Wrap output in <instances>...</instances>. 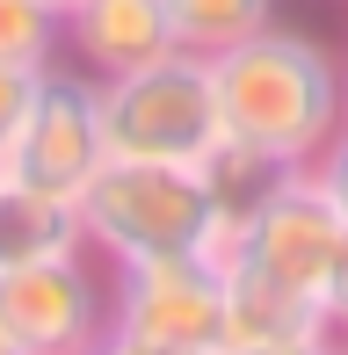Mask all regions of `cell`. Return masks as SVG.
Wrapping results in <instances>:
<instances>
[{
	"mask_svg": "<svg viewBox=\"0 0 348 355\" xmlns=\"http://www.w3.org/2000/svg\"><path fill=\"white\" fill-rule=\"evenodd\" d=\"M218 131L268 167H312L320 145L341 131V58L297 29H254L232 51H211Z\"/></svg>",
	"mask_w": 348,
	"mask_h": 355,
	"instance_id": "1",
	"label": "cell"
},
{
	"mask_svg": "<svg viewBox=\"0 0 348 355\" xmlns=\"http://www.w3.org/2000/svg\"><path fill=\"white\" fill-rule=\"evenodd\" d=\"M87 254L116 261H153V254H203L225 247V211L211 203L203 167H160V159H102L87 189L73 196Z\"/></svg>",
	"mask_w": 348,
	"mask_h": 355,
	"instance_id": "2",
	"label": "cell"
},
{
	"mask_svg": "<svg viewBox=\"0 0 348 355\" xmlns=\"http://www.w3.org/2000/svg\"><path fill=\"white\" fill-rule=\"evenodd\" d=\"M94 87H102V145H109V159L203 167L225 145L211 58H196V51H167V58H153L138 73L94 80Z\"/></svg>",
	"mask_w": 348,
	"mask_h": 355,
	"instance_id": "3",
	"label": "cell"
},
{
	"mask_svg": "<svg viewBox=\"0 0 348 355\" xmlns=\"http://www.w3.org/2000/svg\"><path fill=\"white\" fill-rule=\"evenodd\" d=\"M341 239V211L327 203V189L312 182V167H283L276 182L225 225V247H218V276L261 283L276 297H297L320 312V276L334 261Z\"/></svg>",
	"mask_w": 348,
	"mask_h": 355,
	"instance_id": "4",
	"label": "cell"
},
{
	"mask_svg": "<svg viewBox=\"0 0 348 355\" xmlns=\"http://www.w3.org/2000/svg\"><path fill=\"white\" fill-rule=\"evenodd\" d=\"M102 159H109V145H102V87H94V73L51 58L37 73V94H29L8 153H0V174L73 203Z\"/></svg>",
	"mask_w": 348,
	"mask_h": 355,
	"instance_id": "5",
	"label": "cell"
},
{
	"mask_svg": "<svg viewBox=\"0 0 348 355\" xmlns=\"http://www.w3.org/2000/svg\"><path fill=\"white\" fill-rule=\"evenodd\" d=\"M109 327L182 355L225 348V276L203 254H153L109 268Z\"/></svg>",
	"mask_w": 348,
	"mask_h": 355,
	"instance_id": "6",
	"label": "cell"
},
{
	"mask_svg": "<svg viewBox=\"0 0 348 355\" xmlns=\"http://www.w3.org/2000/svg\"><path fill=\"white\" fill-rule=\"evenodd\" d=\"M0 327L22 355H94L109 334V276H94L87 247L0 268Z\"/></svg>",
	"mask_w": 348,
	"mask_h": 355,
	"instance_id": "7",
	"label": "cell"
},
{
	"mask_svg": "<svg viewBox=\"0 0 348 355\" xmlns=\"http://www.w3.org/2000/svg\"><path fill=\"white\" fill-rule=\"evenodd\" d=\"M66 51L80 73L116 80V73H138L153 58L182 51V44H174L167 0H80V8H66Z\"/></svg>",
	"mask_w": 348,
	"mask_h": 355,
	"instance_id": "8",
	"label": "cell"
},
{
	"mask_svg": "<svg viewBox=\"0 0 348 355\" xmlns=\"http://www.w3.org/2000/svg\"><path fill=\"white\" fill-rule=\"evenodd\" d=\"M66 247H87L80 211L66 196H44V189H22L0 174V268L44 261V254H66Z\"/></svg>",
	"mask_w": 348,
	"mask_h": 355,
	"instance_id": "9",
	"label": "cell"
},
{
	"mask_svg": "<svg viewBox=\"0 0 348 355\" xmlns=\"http://www.w3.org/2000/svg\"><path fill=\"white\" fill-rule=\"evenodd\" d=\"M167 22H174V44L196 58L211 51H232L247 44L254 29L276 22V0H167Z\"/></svg>",
	"mask_w": 348,
	"mask_h": 355,
	"instance_id": "10",
	"label": "cell"
},
{
	"mask_svg": "<svg viewBox=\"0 0 348 355\" xmlns=\"http://www.w3.org/2000/svg\"><path fill=\"white\" fill-rule=\"evenodd\" d=\"M51 58H66V15L51 0H0V66L44 73Z\"/></svg>",
	"mask_w": 348,
	"mask_h": 355,
	"instance_id": "11",
	"label": "cell"
},
{
	"mask_svg": "<svg viewBox=\"0 0 348 355\" xmlns=\"http://www.w3.org/2000/svg\"><path fill=\"white\" fill-rule=\"evenodd\" d=\"M320 319H327L334 341H348V225H341L334 261H327V276H320Z\"/></svg>",
	"mask_w": 348,
	"mask_h": 355,
	"instance_id": "12",
	"label": "cell"
},
{
	"mask_svg": "<svg viewBox=\"0 0 348 355\" xmlns=\"http://www.w3.org/2000/svg\"><path fill=\"white\" fill-rule=\"evenodd\" d=\"M312 182L327 189V203H334V211H341V225H348V123L320 145V159H312Z\"/></svg>",
	"mask_w": 348,
	"mask_h": 355,
	"instance_id": "13",
	"label": "cell"
},
{
	"mask_svg": "<svg viewBox=\"0 0 348 355\" xmlns=\"http://www.w3.org/2000/svg\"><path fill=\"white\" fill-rule=\"evenodd\" d=\"M29 94H37V73H22V66H0V153H8V138H15V123H22Z\"/></svg>",
	"mask_w": 348,
	"mask_h": 355,
	"instance_id": "14",
	"label": "cell"
},
{
	"mask_svg": "<svg viewBox=\"0 0 348 355\" xmlns=\"http://www.w3.org/2000/svg\"><path fill=\"white\" fill-rule=\"evenodd\" d=\"M218 355H341L334 334H290V341H240V348H218Z\"/></svg>",
	"mask_w": 348,
	"mask_h": 355,
	"instance_id": "15",
	"label": "cell"
},
{
	"mask_svg": "<svg viewBox=\"0 0 348 355\" xmlns=\"http://www.w3.org/2000/svg\"><path fill=\"white\" fill-rule=\"evenodd\" d=\"M94 355H182V348H160V341H138V334H116V327H109L102 341H94Z\"/></svg>",
	"mask_w": 348,
	"mask_h": 355,
	"instance_id": "16",
	"label": "cell"
},
{
	"mask_svg": "<svg viewBox=\"0 0 348 355\" xmlns=\"http://www.w3.org/2000/svg\"><path fill=\"white\" fill-rule=\"evenodd\" d=\"M341 123H348V58H341Z\"/></svg>",
	"mask_w": 348,
	"mask_h": 355,
	"instance_id": "17",
	"label": "cell"
},
{
	"mask_svg": "<svg viewBox=\"0 0 348 355\" xmlns=\"http://www.w3.org/2000/svg\"><path fill=\"white\" fill-rule=\"evenodd\" d=\"M0 355H22V348H15V341H8V327H0Z\"/></svg>",
	"mask_w": 348,
	"mask_h": 355,
	"instance_id": "18",
	"label": "cell"
},
{
	"mask_svg": "<svg viewBox=\"0 0 348 355\" xmlns=\"http://www.w3.org/2000/svg\"><path fill=\"white\" fill-rule=\"evenodd\" d=\"M51 8H58V15H66V8H80V0H51Z\"/></svg>",
	"mask_w": 348,
	"mask_h": 355,
	"instance_id": "19",
	"label": "cell"
},
{
	"mask_svg": "<svg viewBox=\"0 0 348 355\" xmlns=\"http://www.w3.org/2000/svg\"><path fill=\"white\" fill-rule=\"evenodd\" d=\"M341 355H348V341H341Z\"/></svg>",
	"mask_w": 348,
	"mask_h": 355,
	"instance_id": "20",
	"label": "cell"
}]
</instances>
